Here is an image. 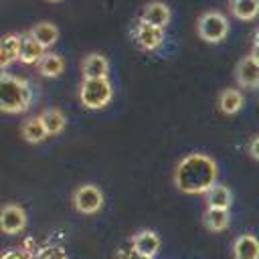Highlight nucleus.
Listing matches in <instances>:
<instances>
[{"mask_svg": "<svg viewBox=\"0 0 259 259\" xmlns=\"http://www.w3.org/2000/svg\"><path fill=\"white\" fill-rule=\"evenodd\" d=\"M217 162L200 152L186 154L174 170V186L186 194H206L217 184Z\"/></svg>", "mask_w": 259, "mask_h": 259, "instance_id": "nucleus-1", "label": "nucleus"}, {"mask_svg": "<svg viewBox=\"0 0 259 259\" xmlns=\"http://www.w3.org/2000/svg\"><path fill=\"white\" fill-rule=\"evenodd\" d=\"M30 101L32 89L26 79L10 73H0V111L22 113L30 107Z\"/></svg>", "mask_w": 259, "mask_h": 259, "instance_id": "nucleus-2", "label": "nucleus"}, {"mask_svg": "<svg viewBox=\"0 0 259 259\" xmlns=\"http://www.w3.org/2000/svg\"><path fill=\"white\" fill-rule=\"evenodd\" d=\"M113 97V87L109 79H83L79 89L81 105L87 109H101L105 107Z\"/></svg>", "mask_w": 259, "mask_h": 259, "instance_id": "nucleus-3", "label": "nucleus"}, {"mask_svg": "<svg viewBox=\"0 0 259 259\" xmlns=\"http://www.w3.org/2000/svg\"><path fill=\"white\" fill-rule=\"evenodd\" d=\"M196 32L206 42H221L229 34V20L225 18V14H221L217 10H208L198 16Z\"/></svg>", "mask_w": 259, "mask_h": 259, "instance_id": "nucleus-4", "label": "nucleus"}, {"mask_svg": "<svg viewBox=\"0 0 259 259\" xmlns=\"http://www.w3.org/2000/svg\"><path fill=\"white\" fill-rule=\"evenodd\" d=\"M73 206L81 214H95L103 206V192L95 184H81L73 192Z\"/></svg>", "mask_w": 259, "mask_h": 259, "instance_id": "nucleus-5", "label": "nucleus"}, {"mask_svg": "<svg viewBox=\"0 0 259 259\" xmlns=\"http://www.w3.org/2000/svg\"><path fill=\"white\" fill-rule=\"evenodd\" d=\"M26 227V212L20 204L8 202L0 208V231L6 235H18Z\"/></svg>", "mask_w": 259, "mask_h": 259, "instance_id": "nucleus-6", "label": "nucleus"}, {"mask_svg": "<svg viewBox=\"0 0 259 259\" xmlns=\"http://www.w3.org/2000/svg\"><path fill=\"white\" fill-rule=\"evenodd\" d=\"M134 38L144 51H154L164 42V28H158L154 24L140 20L134 28Z\"/></svg>", "mask_w": 259, "mask_h": 259, "instance_id": "nucleus-7", "label": "nucleus"}, {"mask_svg": "<svg viewBox=\"0 0 259 259\" xmlns=\"http://www.w3.org/2000/svg\"><path fill=\"white\" fill-rule=\"evenodd\" d=\"M235 75H237V83L241 87H247V89H257L259 87V63H255V59L251 55L243 57L237 63Z\"/></svg>", "mask_w": 259, "mask_h": 259, "instance_id": "nucleus-8", "label": "nucleus"}, {"mask_svg": "<svg viewBox=\"0 0 259 259\" xmlns=\"http://www.w3.org/2000/svg\"><path fill=\"white\" fill-rule=\"evenodd\" d=\"M81 71H83V79H107L109 63L103 55L89 53L81 63Z\"/></svg>", "mask_w": 259, "mask_h": 259, "instance_id": "nucleus-9", "label": "nucleus"}, {"mask_svg": "<svg viewBox=\"0 0 259 259\" xmlns=\"http://www.w3.org/2000/svg\"><path fill=\"white\" fill-rule=\"evenodd\" d=\"M20 38H22V34H16V32H8V34L0 36V71L6 69L8 65H12L14 61H18Z\"/></svg>", "mask_w": 259, "mask_h": 259, "instance_id": "nucleus-10", "label": "nucleus"}, {"mask_svg": "<svg viewBox=\"0 0 259 259\" xmlns=\"http://www.w3.org/2000/svg\"><path fill=\"white\" fill-rule=\"evenodd\" d=\"M140 20L148 22V24H154L158 28H164L168 22H170V8L160 2V0H154V2H148L142 10V16Z\"/></svg>", "mask_w": 259, "mask_h": 259, "instance_id": "nucleus-11", "label": "nucleus"}, {"mask_svg": "<svg viewBox=\"0 0 259 259\" xmlns=\"http://www.w3.org/2000/svg\"><path fill=\"white\" fill-rule=\"evenodd\" d=\"M45 51H47V49H45L36 38H32L28 32H24L22 38H20V55H18V61L24 63V65L38 63V61L45 57Z\"/></svg>", "mask_w": 259, "mask_h": 259, "instance_id": "nucleus-12", "label": "nucleus"}, {"mask_svg": "<svg viewBox=\"0 0 259 259\" xmlns=\"http://www.w3.org/2000/svg\"><path fill=\"white\" fill-rule=\"evenodd\" d=\"M132 247L148 257H154L160 249V237L150 231V229H144V231H138L134 237H132Z\"/></svg>", "mask_w": 259, "mask_h": 259, "instance_id": "nucleus-13", "label": "nucleus"}, {"mask_svg": "<svg viewBox=\"0 0 259 259\" xmlns=\"http://www.w3.org/2000/svg\"><path fill=\"white\" fill-rule=\"evenodd\" d=\"M235 259H259V239L255 235H239L233 245Z\"/></svg>", "mask_w": 259, "mask_h": 259, "instance_id": "nucleus-14", "label": "nucleus"}, {"mask_svg": "<svg viewBox=\"0 0 259 259\" xmlns=\"http://www.w3.org/2000/svg\"><path fill=\"white\" fill-rule=\"evenodd\" d=\"M204 200H206V208H223V210H229L231 208V202H233V192L225 184H214L204 194Z\"/></svg>", "mask_w": 259, "mask_h": 259, "instance_id": "nucleus-15", "label": "nucleus"}, {"mask_svg": "<svg viewBox=\"0 0 259 259\" xmlns=\"http://www.w3.org/2000/svg\"><path fill=\"white\" fill-rule=\"evenodd\" d=\"M20 134H22V138H24L26 142H30V144H40L42 140L49 138V134H47V130H45V123H42L40 115L24 119V121H22V127H20Z\"/></svg>", "mask_w": 259, "mask_h": 259, "instance_id": "nucleus-16", "label": "nucleus"}, {"mask_svg": "<svg viewBox=\"0 0 259 259\" xmlns=\"http://www.w3.org/2000/svg\"><path fill=\"white\" fill-rule=\"evenodd\" d=\"M202 223L208 231L212 233H221L229 227L231 223V214L229 210H223V208H206L204 214H202Z\"/></svg>", "mask_w": 259, "mask_h": 259, "instance_id": "nucleus-17", "label": "nucleus"}, {"mask_svg": "<svg viewBox=\"0 0 259 259\" xmlns=\"http://www.w3.org/2000/svg\"><path fill=\"white\" fill-rule=\"evenodd\" d=\"M28 34H30L32 38H36L45 49H49V47H53V45L57 42V38H59V28H57L53 22H38V24H34V26L28 30Z\"/></svg>", "mask_w": 259, "mask_h": 259, "instance_id": "nucleus-18", "label": "nucleus"}, {"mask_svg": "<svg viewBox=\"0 0 259 259\" xmlns=\"http://www.w3.org/2000/svg\"><path fill=\"white\" fill-rule=\"evenodd\" d=\"M36 69L42 77H59L65 71V61L57 53H45V57L36 63Z\"/></svg>", "mask_w": 259, "mask_h": 259, "instance_id": "nucleus-19", "label": "nucleus"}, {"mask_svg": "<svg viewBox=\"0 0 259 259\" xmlns=\"http://www.w3.org/2000/svg\"><path fill=\"white\" fill-rule=\"evenodd\" d=\"M243 93L237 89H223L219 95V109L225 115H235L243 107Z\"/></svg>", "mask_w": 259, "mask_h": 259, "instance_id": "nucleus-20", "label": "nucleus"}, {"mask_svg": "<svg viewBox=\"0 0 259 259\" xmlns=\"http://www.w3.org/2000/svg\"><path fill=\"white\" fill-rule=\"evenodd\" d=\"M40 119H42L45 130H47L49 136H57V134H61V132L65 130V125H67V117H65V113H63L61 109H57V107L45 109V111L40 113Z\"/></svg>", "mask_w": 259, "mask_h": 259, "instance_id": "nucleus-21", "label": "nucleus"}, {"mask_svg": "<svg viewBox=\"0 0 259 259\" xmlns=\"http://www.w3.org/2000/svg\"><path fill=\"white\" fill-rule=\"evenodd\" d=\"M231 12L239 20H253L259 14V0H231Z\"/></svg>", "mask_w": 259, "mask_h": 259, "instance_id": "nucleus-22", "label": "nucleus"}, {"mask_svg": "<svg viewBox=\"0 0 259 259\" xmlns=\"http://www.w3.org/2000/svg\"><path fill=\"white\" fill-rule=\"evenodd\" d=\"M32 259H67V253L59 245H49V247H40L32 255Z\"/></svg>", "mask_w": 259, "mask_h": 259, "instance_id": "nucleus-23", "label": "nucleus"}, {"mask_svg": "<svg viewBox=\"0 0 259 259\" xmlns=\"http://www.w3.org/2000/svg\"><path fill=\"white\" fill-rule=\"evenodd\" d=\"M115 259H152V257H148V255H144V253H140V251H136L132 247L130 251H125V249L117 251V257Z\"/></svg>", "mask_w": 259, "mask_h": 259, "instance_id": "nucleus-24", "label": "nucleus"}, {"mask_svg": "<svg viewBox=\"0 0 259 259\" xmlns=\"http://www.w3.org/2000/svg\"><path fill=\"white\" fill-rule=\"evenodd\" d=\"M0 259H32V255L24 253L22 249H10V251H6Z\"/></svg>", "mask_w": 259, "mask_h": 259, "instance_id": "nucleus-25", "label": "nucleus"}, {"mask_svg": "<svg viewBox=\"0 0 259 259\" xmlns=\"http://www.w3.org/2000/svg\"><path fill=\"white\" fill-rule=\"evenodd\" d=\"M249 154H251L255 160H259V136H255V138L251 140V144H249Z\"/></svg>", "mask_w": 259, "mask_h": 259, "instance_id": "nucleus-26", "label": "nucleus"}, {"mask_svg": "<svg viewBox=\"0 0 259 259\" xmlns=\"http://www.w3.org/2000/svg\"><path fill=\"white\" fill-rule=\"evenodd\" d=\"M251 57L255 59V63H259V47H257V45L253 47V51H251Z\"/></svg>", "mask_w": 259, "mask_h": 259, "instance_id": "nucleus-27", "label": "nucleus"}, {"mask_svg": "<svg viewBox=\"0 0 259 259\" xmlns=\"http://www.w3.org/2000/svg\"><path fill=\"white\" fill-rule=\"evenodd\" d=\"M253 42L259 47V28H257V30H255V34H253Z\"/></svg>", "mask_w": 259, "mask_h": 259, "instance_id": "nucleus-28", "label": "nucleus"}, {"mask_svg": "<svg viewBox=\"0 0 259 259\" xmlns=\"http://www.w3.org/2000/svg\"><path fill=\"white\" fill-rule=\"evenodd\" d=\"M49 2H61V0H49Z\"/></svg>", "mask_w": 259, "mask_h": 259, "instance_id": "nucleus-29", "label": "nucleus"}]
</instances>
